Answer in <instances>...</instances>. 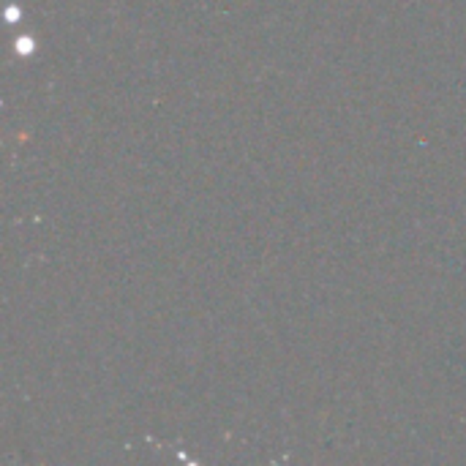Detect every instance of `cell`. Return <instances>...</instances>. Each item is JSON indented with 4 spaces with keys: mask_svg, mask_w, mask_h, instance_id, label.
<instances>
[{
    "mask_svg": "<svg viewBox=\"0 0 466 466\" xmlns=\"http://www.w3.org/2000/svg\"><path fill=\"white\" fill-rule=\"evenodd\" d=\"M33 49H36V44H33L31 36H19V38H16V55H19V58H31Z\"/></svg>",
    "mask_w": 466,
    "mask_h": 466,
    "instance_id": "1",
    "label": "cell"
},
{
    "mask_svg": "<svg viewBox=\"0 0 466 466\" xmlns=\"http://www.w3.org/2000/svg\"><path fill=\"white\" fill-rule=\"evenodd\" d=\"M19 19H22V9H19L16 3H9V6H6V22L14 25V22H19Z\"/></svg>",
    "mask_w": 466,
    "mask_h": 466,
    "instance_id": "2",
    "label": "cell"
}]
</instances>
